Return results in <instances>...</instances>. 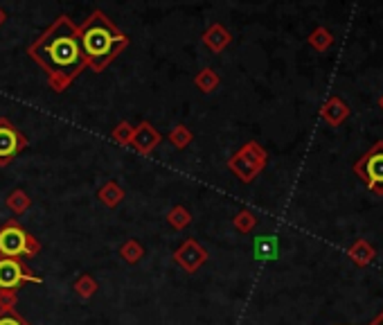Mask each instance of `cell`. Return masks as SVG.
Masks as SVG:
<instances>
[{
	"label": "cell",
	"mask_w": 383,
	"mask_h": 325,
	"mask_svg": "<svg viewBox=\"0 0 383 325\" xmlns=\"http://www.w3.org/2000/svg\"><path fill=\"white\" fill-rule=\"evenodd\" d=\"M320 118L329 124V127H340L350 118V107L347 102L338 97V95H332L327 97V102L320 107Z\"/></svg>",
	"instance_id": "9"
},
{
	"label": "cell",
	"mask_w": 383,
	"mask_h": 325,
	"mask_svg": "<svg viewBox=\"0 0 383 325\" xmlns=\"http://www.w3.org/2000/svg\"><path fill=\"white\" fill-rule=\"evenodd\" d=\"M134 124L131 122H126V120H122V122H117L115 124V129L111 132V138L117 142V145H122V147H129V142H131V138H134Z\"/></svg>",
	"instance_id": "23"
},
{
	"label": "cell",
	"mask_w": 383,
	"mask_h": 325,
	"mask_svg": "<svg viewBox=\"0 0 383 325\" xmlns=\"http://www.w3.org/2000/svg\"><path fill=\"white\" fill-rule=\"evenodd\" d=\"M377 104H379V109H381V111H383V93H381V95H379V100H377Z\"/></svg>",
	"instance_id": "29"
},
{
	"label": "cell",
	"mask_w": 383,
	"mask_h": 325,
	"mask_svg": "<svg viewBox=\"0 0 383 325\" xmlns=\"http://www.w3.org/2000/svg\"><path fill=\"white\" fill-rule=\"evenodd\" d=\"M163 136L156 132V127L151 122H140L136 129H134V138H131L129 147H134L138 154L147 156L151 154L158 145H161Z\"/></svg>",
	"instance_id": "8"
},
{
	"label": "cell",
	"mask_w": 383,
	"mask_h": 325,
	"mask_svg": "<svg viewBox=\"0 0 383 325\" xmlns=\"http://www.w3.org/2000/svg\"><path fill=\"white\" fill-rule=\"evenodd\" d=\"M120 257L124 260L126 265H138L140 260L144 257V249L138 240H126L122 246H120Z\"/></svg>",
	"instance_id": "21"
},
{
	"label": "cell",
	"mask_w": 383,
	"mask_h": 325,
	"mask_svg": "<svg viewBox=\"0 0 383 325\" xmlns=\"http://www.w3.org/2000/svg\"><path fill=\"white\" fill-rule=\"evenodd\" d=\"M77 30H79V43H82L86 57V68H92V73H102L107 66H111L131 43L129 34H124L99 9L92 11Z\"/></svg>",
	"instance_id": "2"
},
{
	"label": "cell",
	"mask_w": 383,
	"mask_h": 325,
	"mask_svg": "<svg viewBox=\"0 0 383 325\" xmlns=\"http://www.w3.org/2000/svg\"><path fill=\"white\" fill-rule=\"evenodd\" d=\"M171 257H174V262L183 271H188V274H196V271H199L210 260V253H207V249L201 242H196L194 238H190V240H185L178 246Z\"/></svg>",
	"instance_id": "7"
},
{
	"label": "cell",
	"mask_w": 383,
	"mask_h": 325,
	"mask_svg": "<svg viewBox=\"0 0 383 325\" xmlns=\"http://www.w3.org/2000/svg\"><path fill=\"white\" fill-rule=\"evenodd\" d=\"M18 305V292H0V311H11Z\"/></svg>",
	"instance_id": "26"
},
{
	"label": "cell",
	"mask_w": 383,
	"mask_h": 325,
	"mask_svg": "<svg viewBox=\"0 0 383 325\" xmlns=\"http://www.w3.org/2000/svg\"><path fill=\"white\" fill-rule=\"evenodd\" d=\"M97 199L107 206L109 211H113V208H117L124 201V188L117 183V181H107V183L97 190Z\"/></svg>",
	"instance_id": "13"
},
{
	"label": "cell",
	"mask_w": 383,
	"mask_h": 325,
	"mask_svg": "<svg viewBox=\"0 0 383 325\" xmlns=\"http://www.w3.org/2000/svg\"><path fill=\"white\" fill-rule=\"evenodd\" d=\"M307 43L315 50V52H327L329 48L334 46V34L329 32L327 28H323V25H318L307 38Z\"/></svg>",
	"instance_id": "18"
},
{
	"label": "cell",
	"mask_w": 383,
	"mask_h": 325,
	"mask_svg": "<svg viewBox=\"0 0 383 325\" xmlns=\"http://www.w3.org/2000/svg\"><path fill=\"white\" fill-rule=\"evenodd\" d=\"M369 325H383V311H381V314H379L372 323H369Z\"/></svg>",
	"instance_id": "28"
},
{
	"label": "cell",
	"mask_w": 383,
	"mask_h": 325,
	"mask_svg": "<svg viewBox=\"0 0 383 325\" xmlns=\"http://www.w3.org/2000/svg\"><path fill=\"white\" fill-rule=\"evenodd\" d=\"M28 147V138L9 118H0V167H7Z\"/></svg>",
	"instance_id": "6"
},
{
	"label": "cell",
	"mask_w": 383,
	"mask_h": 325,
	"mask_svg": "<svg viewBox=\"0 0 383 325\" xmlns=\"http://www.w3.org/2000/svg\"><path fill=\"white\" fill-rule=\"evenodd\" d=\"M167 140H169L171 145H174L176 149H185V147H190V145H192L194 134L190 132V127H185V124H176V127L169 132Z\"/></svg>",
	"instance_id": "22"
},
{
	"label": "cell",
	"mask_w": 383,
	"mask_h": 325,
	"mask_svg": "<svg viewBox=\"0 0 383 325\" xmlns=\"http://www.w3.org/2000/svg\"><path fill=\"white\" fill-rule=\"evenodd\" d=\"M5 21H7V11H5L3 7H0V28H3V25H5Z\"/></svg>",
	"instance_id": "27"
},
{
	"label": "cell",
	"mask_w": 383,
	"mask_h": 325,
	"mask_svg": "<svg viewBox=\"0 0 383 325\" xmlns=\"http://www.w3.org/2000/svg\"><path fill=\"white\" fill-rule=\"evenodd\" d=\"M354 174L359 176L367 190L383 197V140H377L359 161L354 163Z\"/></svg>",
	"instance_id": "4"
},
{
	"label": "cell",
	"mask_w": 383,
	"mask_h": 325,
	"mask_svg": "<svg viewBox=\"0 0 383 325\" xmlns=\"http://www.w3.org/2000/svg\"><path fill=\"white\" fill-rule=\"evenodd\" d=\"M255 257H259V260L275 257V240L273 238H259L255 242Z\"/></svg>",
	"instance_id": "24"
},
{
	"label": "cell",
	"mask_w": 383,
	"mask_h": 325,
	"mask_svg": "<svg viewBox=\"0 0 383 325\" xmlns=\"http://www.w3.org/2000/svg\"><path fill=\"white\" fill-rule=\"evenodd\" d=\"M257 222H259L257 215H255L253 211H248V208H242V211L232 217V226L239 230L242 235H248V233H253L255 226H257Z\"/></svg>",
	"instance_id": "20"
},
{
	"label": "cell",
	"mask_w": 383,
	"mask_h": 325,
	"mask_svg": "<svg viewBox=\"0 0 383 325\" xmlns=\"http://www.w3.org/2000/svg\"><path fill=\"white\" fill-rule=\"evenodd\" d=\"M0 325H32L25 316H21L16 309L11 311H0Z\"/></svg>",
	"instance_id": "25"
},
{
	"label": "cell",
	"mask_w": 383,
	"mask_h": 325,
	"mask_svg": "<svg viewBox=\"0 0 383 325\" xmlns=\"http://www.w3.org/2000/svg\"><path fill=\"white\" fill-rule=\"evenodd\" d=\"M228 170L242 181V183H253V181L261 174L259 167L253 163V161H248L244 154H232L230 156V161H228Z\"/></svg>",
	"instance_id": "10"
},
{
	"label": "cell",
	"mask_w": 383,
	"mask_h": 325,
	"mask_svg": "<svg viewBox=\"0 0 383 325\" xmlns=\"http://www.w3.org/2000/svg\"><path fill=\"white\" fill-rule=\"evenodd\" d=\"M203 43L215 52V55H221L232 43V34L228 32L226 25L221 23H212L210 28L203 32Z\"/></svg>",
	"instance_id": "11"
},
{
	"label": "cell",
	"mask_w": 383,
	"mask_h": 325,
	"mask_svg": "<svg viewBox=\"0 0 383 325\" xmlns=\"http://www.w3.org/2000/svg\"><path fill=\"white\" fill-rule=\"evenodd\" d=\"M221 84V77L215 68H203L194 75V86L201 90V93H215Z\"/></svg>",
	"instance_id": "15"
},
{
	"label": "cell",
	"mask_w": 383,
	"mask_h": 325,
	"mask_svg": "<svg viewBox=\"0 0 383 325\" xmlns=\"http://www.w3.org/2000/svg\"><path fill=\"white\" fill-rule=\"evenodd\" d=\"M192 219H194L192 213L185 206H174V208H169V213H167V224L174 230L188 228L192 224Z\"/></svg>",
	"instance_id": "19"
},
{
	"label": "cell",
	"mask_w": 383,
	"mask_h": 325,
	"mask_svg": "<svg viewBox=\"0 0 383 325\" xmlns=\"http://www.w3.org/2000/svg\"><path fill=\"white\" fill-rule=\"evenodd\" d=\"M72 289H75V294H77L79 298L88 301V298H92V296L97 294L99 284H97V280L92 278L90 274H82V276H77V278L72 280Z\"/></svg>",
	"instance_id": "17"
},
{
	"label": "cell",
	"mask_w": 383,
	"mask_h": 325,
	"mask_svg": "<svg viewBox=\"0 0 383 325\" xmlns=\"http://www.w3.org/2000/svg\"><path fill=\"white\" fill-rule=\"evenodd\" d=\"M28 55L45 73L50 88L57 93H63L86 68L79 30L65 14H61L41 36L34 38Z\"/></svg>",
	"instance_id": "1"
},
{
	"label": "cell",
	"mask_w": 383,
	"mask_h": 325,
	"mask_svg": "<svg viewBox=\"0 0 383 325\" xmlns=\"http://www.w3.org/2000/svg\"><path fill=\"white\" fill-rule=\"evenodd\" d=\"M41 253V242L21 226L16 219H7L0 226V255L3 257H36Z\"/></svg>",
	"instance_id": "3"
},
{
	"label": "cell",
	"mask_w": 383,
	"mask_h": 325,
	"mask_svg": "<svg viewBox=\"0 0 383 325\" xmlns=\"http://www.w3.org/2000/svg\"><path fill=\"white\" fill-rule=\"evenodd\" d=\"M347 257L352 260L356 267H369L374 262V257H377V249L367 240L359 238L347 249Z\"/></svg>",
	"instance_id": "12"
},
{
	"label": "cell",
	"mask_w": 383,
	"mask_h": 325,
	"mask_svg": "<svg viewBox=\"0 0 383 325\" xmlns=\"http://www.w3.org/2000/svg\"><path fill=\"white\" fill-rule=\"evenodd\" d=\"M239 154H244L248 161H253L261 172H264V167H266V163H269V154H266V149H264L257 140H248L246 145L239 149Z\"/></svg>",
	"instance_id": "16"
},
{
	"label": "cell",
	"mask_w": 383,
	"mask_h": 325,
	"mask_svg": "<svg viewBox=\"0 0 383 325\" xmlns=\"http://www.w3.org/2000/svg\"><path fill=\"white\" fill-rule=\"evenodd\" d=\"M5 206H7L9 211L14 213L16 217H23V215L32 208V199H30V194H28V192L18 188V190H11V192L7 194Z\"/></svg>",
	"instance_id": "14"
},
{
	"label": "cell",
	"mask_w": 383,
	"mask_h": 325,
	"mask_svg": "<svg viewBox=\"0 0 383 325\" xmlns=\"http://www.w3.org/2000/svg\"><path fill=\"white\" fill-rule=\"evenodd\" d=\"M41 284L43 278L23 262L21 257L0 255V292H18L23 284Z\"/></svg>",
	"instance_id": "5"
}]
</instances>
